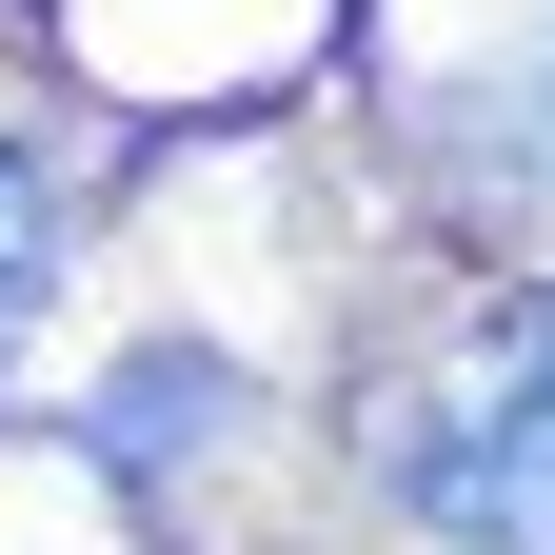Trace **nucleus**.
I'll use <instances>...</instances> for the list:
<instances>
[{
    "mask_svg": "<svg viewBox=\"0 0 555 555\" xmlns=\"http://www.w3.org/2000/svg\"><path fill=\"white\" fill-rule=\"evenodd\" d=\"M40 278H60V198H40L21 159H0V337L40 318Z\"/></svg>",
    "mask_w": 555,
    "mask_h": 555,
    "instance_id": "obj_3",
    "label": "nucleus"
},
{
    "mask_svg": "<svg viewBox=\"0 0 555 555\" xmlns=\"http://www.w3.org/2000/svg\"><path fill=\"white\" fill-rule=\"evenodd\" d=\"M179 416H238V377H219V358H139V377L100 397V456H119V476H159V456H179Z\"/></svg>",
    "mask_w": 555,
    "mask_h": 555,
    "instance_id": "obj_2",
    "label": "nucleus"
},
{
    "mask_svg": "<svg viewBox=\"0 0 555 555\" xmlns=\"http://www.w3.org/2000/svg\"><path fill=\"white\" fill-rule=\"evenodd\" d=\"M397 516L416 535H456V555H555V298L516 318H476L437 377H416L397 416Z\"/></svg>",
    "mask_w": 555,
    "mask_h": 555,
    "instance_id": "obj_1",
    "label": "nucleus"
}]
</instances>
